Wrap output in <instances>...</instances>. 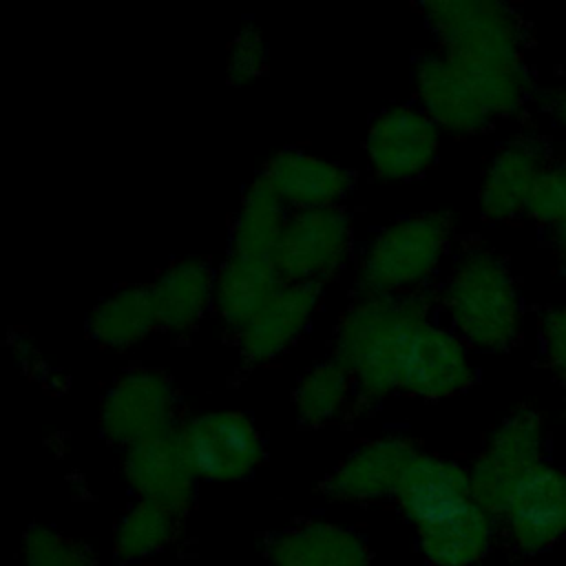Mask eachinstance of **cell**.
Instances as JSON below:
<instances>
[{"mask_svg":"<svg viewBox=\"0 0 566 566\" xmlns=\"http://www.w3.org/2000/svg\"><path fill=\"white\" fill-rule=\"evenodd\" d=\"M354 252V226L340 206L287 212L276 268L287 283H316L338 274Z\"/></svg>","mask_w":566,"mask_h":566,"instance_id":"7","label":"cell"},{"mask_svg":"<svg viewBox=\"0 0 566 566\" xmlns=\"http://www.w3.org/2000/svg\"><path fill=\"white\" fill-rule=\"evenodd\" d=\"M447 325L475 349H506L520 336L522 301L506 263L484 250L462 252L440 287Z\"/></svg>","mask_w":566,"mask_h":566,"instance_id":"3","label":"cell"},{"mask_svg":"<svg viewBox=\"0 0 566 566\" xmlns=\"http://www.w3.org/2000/svg\"><path fill=\"white\" fill-rule=\"evenodd\" d=\"M431 314L424 294L358 296L338 318L332 358L354 378L356 405L376 407L398 394V365L411 327Z\"/></svg>","mask_w":566,"mask_h":566,"instance_id":"2","label":"cell"},{"mask_svg":"<svg viewBox=\"0 0 566 566\" xmlns=\"http://www.w3.org/2000/svg\"><path fill=\"white\" fill-rule=\"evenodd\" d=\"M502 520L517 551H548L566 535V473L539 462L513 491Z\"/></svg>","mask_w":566,"mask_h":566,"instance_id":"12","label":"cell"},{"mask_svg":"<svg viewBox=\"0 0 566 566\" xmlns=\"http://www.w3.org/2000/svg\"><path fill=\"white\" fill-rule=\"evenodd\" d=\"M259 177L290 212L340 206L354 186L343 164L301 148L274 153Z\"/></svg>","mask_w":566,"mask_h":566,"instance_id":"16","label":"cell"},{"mask_svg":"<svg viewBox=\"0 0 566 566\" xmlns=\"http://www.w3.org/2000/svg\"><path fill=\"white\" fill-rule=\"evenodd\" d=\"M270 566H371V551L349 526L307 520L268 542Z\"/></svg>","mask_w":566,"mask_h":566,"instance_id":"19","label":"cell"},{"mask_svg":"<svg viewBox=\"0 0 566 566\" xmlns=\"http://www.w3.org/2000/svg\"><path fill=\"white\" fill-rule=\"evenodd\" d=\"M564 566H566V564H564Z\"/></svg>","mask_w":566,"mask_h":566,"instance_id":"31","label":"cell"},{"mask_svg":"<svg viewBox=\"0 0 566 566\" xmlns=\"http://www.w3.org/2000/svg\"><path fill=\"white\" fill-rule=\"evenodd\" d=\"M122 473L139 500L184 515L197 495L199 478L177 431L124 449Z\"/></svg>","mask_w":566,"mask_h":566,"instance_id":"15","label":"cell"},{"mask_svg":"<svg viewBox=\"0 0 566 566\" xmlns=\"http://www.w3.org/2000/svg\"><path fill=\"white\" fill-rule=\"evenodd\" d=\"M539 343L548 367L566 380V305L544 312L539 321Z\"/></svg>","mask_w":566,"mask_h":566,"instance_id":"28","label":"cell"},{"mask_svg":"<svg viewBox=\"0 0 566 566\" xmlns=\"http://www.w3.org/2000/svg\"><path fill=\"white\" fill-rule=\"evenodd\" d=\"M528 217L555 228L566 217V164L546 168L537 179L528 206Z\"/></svg>","mask_w":566,"mask_h":566,"instance_id":"27","label":"cell"},{"mask_svg":"<svg viewBox=\"0 0 566 566\" xmlns=\"http://www.w3.org/2000/svg\"><path fill=\"white\" fill-rule=\"evenodd\" d=\"M555 113H557L559 122H562V124H564V128H566V95H562V97L557 99V104H555Z\"/></svg>","mask_w":566,"mask_h":566,"instance_id":"30","label":"cell"},{"mask_svg":"<svg viewBox=\"0 0 566 566\" xmlns=\"http://www.w3.org/2000/svg\"><path fill=\"white\" fill-rule=\"evenodd\" d=\"M356 405L352 374L334 358L314 363L294 389V411L305 427H325Z\"/></svg>","mask_w":566,"mask_h":566,"instance_id":"23","label":"cell"},{"mask_svg":"<svg viewBox=\"0 0 566 566\" xmlns=\"http://www.w3.org/2000/svg\"><path fill=\"white\" fill-rule=\"evenodd\" d=\"M217 270L201 256H181L168 263L148 285L157 327L168 334H188L208 312H214Z\"/></svg>","mask_w":566,"mask_h":566,"instance_id":"18","label":"cell"},{"mask_svg":"<svg viewBox=\"0 0 566 566\" xmlns=\"http://www.w3.org/2000/svg\"><path fill=\"white\" fill-rule=\"evenodd\" d=\"M553 234H555V243H557L559 252L566 254V217L553 228Z\"/></svg>","mask_w":566,"mask_h":566,"instance_id":"29","label":"cell"},{"mask_svg":"<svg viewBox=\"0 0 566 566\" xmlns=\"http://www.w3.org/2000/svg\"><path fill=\"white\" fill-rule=\"evenodd\" d=\"M99 429L122 449L177 431V391L170 378L150 367L122 374L102 398Z\"/></svg>","mask_w":566,"mask_h":566,"instance_id":"8","label":"cell"},{"mask_svg":"<svg viewBox=\"0 0 566 566\" xmlns=\"http://www.w3.org/2000/svg\"><path fill=\"white\" fill-rule=\"evenodd\" d=\"M544 420L535 409L522 407L509 413L469 467L473 500L502 517L522 478L544 462Z\"/></svg>","mask_w":566,"mask_h":566,"instance_id":"5","label":"cell"},{"mask_svg":"<svg viewBox=\"0 0 566 566\" xmlns=\"http://www.w3.org/2000/svg\"><path fill=\"white\" fill-rule=\"evenodd\" d=\"M199 480L241 482L265 462V440L241 411L217 409L188 418L177 429Z\"/></svg>","mask_w":566,"mask_h":566,"instance_id":"6","label":"cell"},{"mask_svg":"<svg viewBox=\"0 0 566 566\" xmlns=\"http://www.w3.org/2000/svg\"><path fill=\"white\" fill-rule=\"evenodd\" d=\"M473 382L469 345L431 314L420 318L405 343L398 365V394L442 400L462 394Z\"/></svg>","mask_w":566,"mask_h":566,"instance_id":"9","label":"cell"},{"mask_svg":"<svg viewBox=\"0 0 566 566\" xmlns=\"http://www.w3.org/2000/svg\"><path fill=\"white\" fill-rule=\"evenodd\" d=\"M22 566H99L86 546L44 524H31L20 544Z\"/></svg>","mask_w":566,"mask_h":566,"instance_id":"25","label":"cell"},{"mask_svg":"<svg viewBox=\"0 0 566 566\" xmlns=\"http://www.w3.org/2000/svg\"><path fill=\"white\" fill-rule=\"evenodd\" d=\"M268 69V44L263 33L254 24L241 27L232 38L226 57V75L234 86L248 84L261 77Z\"/></svg>","mask_w":566,"mask_h":566,"instance_id":"26","label":"cell"},{"mask_svg":"<svg viewBox=\"0 0 566 566\" xmlns=\"http://www.w3.org/2000/svg\"><path fill=\"white\" fill-rule=\"evenodd\" d=\"M451 245V221L440 212H418L385 226L356 265L360 296L420 294L440 270Z\"/></svg>","mask_w":566,"mask_h":566,"instance_id":"4","label":"cell"},{"mask_svg":"<svg viewBox=\"0 0 566 566\" xmlns=\"http://www.w3.org/2000/svg\"><path fill=\"white\" fill-rule=\"evenodd\" d=\"M440 128L416 104L380 111L365 137V159L380 181H409L424 175L440 150Z\"/></svg>","mask_w":566,"mask_h":566,"instance_id":"10","label":"cell"},{"mask_svg":"<svg viewBox=\"0 0 566 566\" xmlns=\"http://www.w3.org/2000/svg\"><path fill=\"white\" fill-rule=\"evenodd\" d=\"M394 500L416 531L431 526L473 500L469 469L455 460L420 451L407 467Z\"/></svg>","mask_w":566,"mask_h":566,"instance_id":"17","label":"cell"},{"mask_svg":"<svg viewBox=\"0 0 566 566\" xmlns=\"http://www.w3.org/2000/svg\"><path fill=\"white\" fill-rule=\"evenodd\" d=\"M544 153L535 139L504 144L486 164L480 184V210L489 221H506L526 212L531 192L544 172Z\"/></svg>","mask_w":566,"mask_h":566,"instance_id":"20","label":"cell"},{"mask_svg":"<svg viewBox=\"0 0 566 566\" xmlns=\"http://www.w3.org/2000/svg\"><path fill=\"white\" fill-rule=\"evenodd\" d=\"M418 106L440 130L473 135L484 130L495 117L464 71L442 51L418 57L413 69Z\"/></svg>","mask_w":566,"mask_h":566,"instance_id":"13","label":"cell"},{"mask_svg":"<svg viewBox=\"0 0 566 566\" xmlns=\"http://www.w3.org/2000/svg\"><path fill=\"white\" fill-rule=\"evenodd\" d=\"M418 548L433 566H475L484 559L495 535V515L475 500L449 517L418 528Z\"/></svg>","mask_w":566,"mask_h":566,"instance_id":"21","label":"cell"},{"mask_svg":"<svg viewBox=\"0 0 566 566\" xmlns=\"http://www.w3.org/2000/svg\"><path fill=\"white\" fill-rule=\"evenodd\" d=\"M427 27L438 51L473 82L493 117L511 115L526 93L522 35L509 7L493 0L424 2Z\"/></svg>","mask_w":566,"mask_h":566,"instance_id":"1","label":"cell"},{"mask_svg":"<svg viewBox=\"0 0 566 566\" xmlns=\"http://www.w3.org/2000/svg\"><path fill=\"white\" fill-rule=\"evenodd\" d=\"M420 453L413 440L396 433L376 436L354 447L327 475L325 491L343 502L396 497L400 480Z\"/></svg>","mask_w":566,"mask_h":566,"instance_id":"14","label":"cell"},{"mask_svg":"<svg viewBox=\"0 0 566 566\" xmlns=\"http://www.w3.org/2000/svg\"><path fill=\"white\" fill-rule=\"evenodd\" d=\"M88 336L106 349H128L157 327L148 285H126L102 298L86 318Z\"/></svg>","mask_w":566,"mask_h":566,"instance_id":"22","label":"cell"},{"mask_svg":"<svg viewBox=\"0 0 566 566\" xmlns=\"http://www.w3.org/2000/svg\"><path fill=\"white\" fill-rule=\"evenodd\" d=\"M179 515L157 502L135 500L119 517L113 533V553L119 562L148 559L177 537Z\"/></svg>","mask_w":566,"mask_h":566,"instance_id":"24","label":"cell"},{"mask_svg":"<svg viewBox=\"0 0 566 566\" xmlns=\"http://www.w3.org/2000/svg\"><path fill=\"white\" fill-rule=\"evenodd\" d=\"M323 285L283 281L263 307L234 334L239 356L248 365H268L290 352L312 325Z\"/></svg>","mask_w":566,"mask_h":566,"instance_id":"11","label":"cell"}]
</instances>
